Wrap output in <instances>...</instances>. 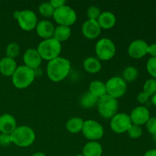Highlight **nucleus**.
<instances>
[{
  "mask_svg": "<svg viewBox=\"0 0 156 156\" xmlns=\"http://www.w3.org/2000/svg\"><path fill=\"white\" fill-rule=\"evenodd\" d=\"M89 91L97 98H100L107 94L106 85L101 81H93L89 85Z\"/></svg>",
  "mask_w": 156,
  "mask_h": 156,
  "instance_id": "nucleus-24",
  "label": "nucleus"
},
{
  "mask_svg": "<svg viewBox=\"0 0 156 156\" xmlns=\"http://www.w3.org/2000/svg\"><path fill=\"white\" fill-rule=\"evenodd\" d=\"M56 23L59 25L70 27L73 25L77 19V15L74 9L68 5H64L59 9H55L53 15Z\"/></svg>",
  "mask_w": 156,
  "mask_h": 156,
  "instance_id": "nucleus-7",
  "label": "nucleus"
},
{
  "mask_svg": "<svg viewBox=\"0 0 156 156\" xmlns=\"http://www.w3.org/2000/svg\"><path fill=\"white\" fill-rule=\"evenodd\" d=\"M35 70L28 68L26 66H20L12 75V83L15 88L24 89L30 86L35 79Z\"/></svg>",
  "mask_w": 156,
  "mask_h": 156,
  "instance_id": "nucleus-4",
  "label": "nucleus"
},
{
  "mask_svg": "<svg viewBox=\"0 0 156 156\" xmlns=\"http://www.w3.org/2000/svg\"><path fill=\"white\" fill-rule=\"evenodd\" d=\"M146 69L152 79H156V57H151L146 63Z\"/></svg>",
  "mask_w": 156,
  "mask_h": 156,
  "instance_id": "nucleus-32",
  "label": "nucleus"
},
{
  "mask_svg": "<svg viewBox=\"0 0 156 156\" xmlns=\"http://www.w3.org/2000/svg\"><path fill=\"white\" fill-rule=\"evenodd\" d=\"M70 69H71L70 61L66 58L59 56L49 61L47 63V76L52 82H61L68 76Z\"/></svg>",
  "mask_w": 156,
  "mask_h": 156,
  "instance_id": "nucleus-1",
  "label": "nucleus"
},
{
  "mask_svg": "<svg viewBox=\"0 0 156 156\" xmlns=\"http://www.w3.org/2000/svg\"><path fill=\"white\" fill-rule=\"evenodd\" d=\"M50 3L55 9H59V8L62 7V6L66 5L65 0H51Z\"/></svg>",
  "mask_w": 156,
  "mask_h": 156,
  "instance_id": "nucleus-36",
  "label": "nucleus"
},
{
  "mask_svg": "<svg viewBox=\"0 0 156 156\" xmlns=\"http://www.w3.org/2000/svg\"><path fill=\"white\" fill-rule=\"evenodd\" d=\"M146 129L149 131V133L152 135L155 136L156 135V117H152L149 118L148 120L147 123H146Z\"/></svg>",
  "mask_w": 156,
  "mask_h": 156,
  "instance_id": "nucleus-33",
  "label": "nucleus"
},
{
  "mask_svg": "<svg viewBox=\"0 0 156 156\" xmlns=\"http://www.w3.org/2000/svg\"><path fill=\"white\" fill-rule=\"evenodd\" d=\"M101 28L99 26L97 21L94 20H87L82 26V32L84 37L89 40L97 38L100 35Z\"/></svg>",
  "mask_w": 156,
  "mask_h": 156,
  "instance_id": "nucleus-15",
  "label": "nucleus"
},
{
  "mask_svg": "<svg viewBox=\"0 0 156 156\" xmlns=\"http://www.w3.org/2000/svg\"><path fill=\"white\" fill-rule=\"evenodd\" d=\"M37 50L42 59H45L49 62L55 58L59 57L62 51V45L60 42L52 37L41 41Z\"/></svg>",
  "mask_w": 156,
  "mask_h": 156,
  "instance_id": "nucleus-3",
  "label": "nucleus"
},
{
  "mask_svg": "<svg viewBox=\"0 0 156 156\" xmlns=\"http://www.w3.org/2000/svg\"><path fill=\"white\" fill-rule=\"evenodd\" d=\"M23 61L24 62V66L31 69H37L40 67L42 62V58L40 56L37 50L35 49L30 48L27 49L24 53L23 56Z\"/></svg>",
  "mask_w": 156,
  "mask_h": 156,
  "instance_id": "nucleus-14",
  "label": "nucleus"
},
{
  "mask_svg": "<svg viewBox=\"0 0 156 156\" xmlns=\"http://www.w3.org/2000/svg\"><path fill=\"white\" fill-rule=\"evenodd\" d=\"M129 117L132 124L142 126L146 124L151 117L150 112L146 107L138 106L131 111Z\"/></svg>",
  "mask_w": 156,
  "mask_h": 156,
  "instance_id": "nucleus-13",
  "label": "nucleus"
},
{
  "mask_svg": "<svg viewBox=\"0 0 156 156\" xmlns=\"http://www.w3.org/2000/svg\"><path fill=\"white\" fill-rule=\"evenodd\" d=\"M147 43L143 40H135L130 43L128 47V54L133 59H140L148 53Z\"/></svg>",
  "mask_w": 156,
  "mask_h": 156,
  "instance_id": "nucleus-12",
  "label": "nucleus"
},
{
  "mask_svg": "<svg viewBox=\"0 0 156 156\" xmlns=\"http://www.w3.org/2000/svg\"><path fill=\"white\" fill-rule=\"evenodd\" d=\"M103 149L101 145L97 141H90L87 143L82 149L84 156H101Z\"/></svg>",
  "mask_w": 156,
  "mask_h": 156,
  "instance_id": "nucleus-20",
  "label": "nucleus"
},
{
  "mask_svg": "<svg viewBox=\"0 0 156 156\" xmlns=\"http://www.w3.org/2000/svg\"><path fill=\"white\" fill-rule=\"evenodd\" d=\"M116 16L114 13L111 12H101L97 20L101 28L103 29H111L116 24Z\"/></svg>",
  "mask_w": 156,
  "mask_h": 156,
  "instance_id": "nucleus-19",
  "label": "nucleus"
},
{
  "mask_svg": "<svg viewBox=\"0 0 156 156\" xmlns=\"http://www.w3.org/2000/svg\"><path fill=\"white\" fill-rule=\"evenodd\" d=\"M38 10H39L40 14L46 18L52 17L55 12V9L51 5L50 2H44L41 4Z\"/></svg>",
  "mask_w": 156,
  "mask_h": 156,
  "instance_id": "nucleus-27",
  "label": "nucleus"
},
{
  "mask_svg": "<svg viewBox=\"0 0 156 156\" xmlns=\"http://www.w3.org/2000/svg\"><path fill=\"white\" fill-rule=\"evenodd\" d=\"M82 133L85 138L91 141L101 139L104 136V128L100 123L94 120H88L84 122Z\"/></svg>",
  "mask_w": 156,
  "mask_h": 156,
  "instance_id": "nucleus-10",
  "label": "nucleus"
},
{
  "mask_svg": "<svg viewBox=\"0 0 156 156\" xmlns=\"http://www.w3.org/2000/svg\"><path fill=\"white\" fill-rule=\"evenodd\" d=\"M148 53L152 57H156V44H152L149 45L148 47Z\"/></svg>",
  "mask_w": 156,
  "mask_h": 156,
  "instance_id": "nucleus-37",
  "label": "nucleus"
},
{
  "mask_svg": "<svg viewBox=\"0 0 156 156\" xmlns=\"http://www.w3.org/2000/svg\"><path fill=\"white\" fill-rule=\"evenodd\" d=\"M72 34V30L70 27L63 25H59L55 27L53 37L59 42L66 41L70 37Z\"/></svg>",
  "mask_w": 156,
  "mask_h": 156,
  "instance_id": "nucleus-22",
  "label": "nucleus"
},
{
  "mask_svg": "<svg viewBox=\"0 0 156 156\" xmlns=\"http://www.w3.org/2000/svg\"><path fill=\"white\" fill-rule=\"evenodd\" d=\"M144 156H156V149H150L144 154Z\"/></svg>",
  "mask_w": 156,
  "mask_h": 156,
  "instance_id": "nucleus-38",
  "label": "nucleus"
},
{
  "mask_svg": "<svg viewBox=\"0 0 156 156\" xmlns=\"http://www.w3.org/2000/svg\"><path fill=\"white\" fill-rule=\"evenodd\" d=\"M149 98L150 97H149L146 93H145L144 91H142V92H140V94H138V96H137V101H138L140 104H145L149 101Z\"/></svg>",
  "mask_w": 156,
  "mask_h": 156,
  "instance_id": "nucleus-35",
  "label": "nucleus"
},
{
  "mask_svg": "<svg viewBox=\"0 0 156 156\" xmlns=\"http://www.w3.org/2000/svg\"><path fill=\"white\" fill-rule=\"evenodd\" d=\"M15 59L5 56L0 60V73L5 76H12L17 69Z\"/></svg>",
  "mask_w": 156,
  "mask_h": 156,
  "instance_id": "nucleus-18",
  "label": "nucleus"
},
{
  "mask_svg": "<svg viewBox=\"0 0 156 156\" xmlns=\"http://www.w3.org/2000/svg\"><path fill=\"white\" fill-rule=\"evenodd\" d=\"M95 53L98 58L101 60H110L115 55L116 46L111 39L101 38L96 44Z\"/></svg>",
  "mask_w": 156,
  "mask_h": 156,
  "instance_id": "nucleus-8",
  "label": "nucleus"
},
{
  "mask_svg": "<svg viewBox=\"0 0 156 156\" xmlns=\"http://www.w3.org/2000/svg\"><path fill=\"white\" fill-rule=\"evenodd\" d=\"M98 98H97L88 91L82 96L80 100V105L82 108L89 109V108H92L93 107L98 105Z\"/></svg>",
  "mask_w": 156,
  "mask_h": 156,
  "instance_id": "nucleus-25",
  "label": "nucleus"
},
{
  "mask_svg": "<svg viewBox=\"0 0 156 156\" xmlns=\"http://www.w3.org/2000/svg\"><path fill=\"white\" fill-rule=\"evenodd\" d=\"M143 91L149 97H152L156 94V79H148L143 85Z\"/></svg>",
  "mask_w": 156,
  "mask_h": 156,
  "instance_id": "nucleus-29",
  "label": "nucleus"
},
{
  "mask_svg": "<svg viewBox=\"0 0 156 156\" xmlns=\"http://www.w3.org/2000/svg\"><path fill=\"white\" fill-rule=\"evenodd\" d=\"M12 143L11 136L9 134H0V145L2 146H8Z\"/></svg>",
  "mask_w": 156,
  "mask_h": 156,
  "instance_id": "nucleus-34",
  "label": "nucleus"
},
{
  "mask_svg": "<svg viewBox=\"0 0 156 156\" xmlns=\"http://www.w3.org/2000/svg\"><path fill=\"white\" fill-rule=\"evenodd\" d=\"M107 94L117 99L123 96L127 89L126 82L119 76H114L108 79L105 84Z\"/></svg>",
  "mask_w": 156,
  "mask_h": 156,
  "instance_id": "nucleus-9",
  "label": "nucleus"
},
{
  "mask_svg": "<svg viewBox=\"0 0 156 156\" xmlns=\"http://www.w3.org/2000/svg\"><path fill=\"white\" fill-rule=\"evenodd\" d=\"M139 76V72L136 67L128 66L124 69L123 72V79L125 82H133L137 79Z\"/></svg>",
  "mask_w": 156,
  "mask_h": 156,
  "instance_id": "nucleus-26",
  "label": "nucleus"
},
{
  "mask_svg": "<svg viewBox=\"0 0 156 156\" xmlns=\"http://www.w3.org/2000/svg\"><path fill=\"white\" fill-rule=\"evenodd\" d=\"M101 12L100 9L98 6L91 5L87 10V16H88V20H94L97 21L98 19L99 16L101 15Z\"/></svg>",
  "mask_w": 156,
  "mask_h": 156,
  "instance_id": "nucleus-31",
  "label": "nucleus"
},
{
  "mask_svg": "<svg viewBox=\"0 0 156 156\" xmlns=\"http://www.w3.org/2000/svg\"><path fill=\"white\" fill-rule=\"evenodd\" d=\"M127 133L129 136L132 139H138L143 134V129L141 126L138 125L132 124L127 130Z\"/></svg>",
  "mask_w": 156,
  "mask_h": 156,
  "instance_id": "nucleus-30",
  "label": "nucleus"
},
{
  "mask_svg": "<svg viewBox=\"0 0 156 156\" xmlns=\"http://www.w3.org/2000/svg\"><path fill=\"white\" fill-rule=\"evenodd\" d=\"M76 156H84V155H82V154H80V155H76Z\"/></svg>",
  "mask_w": 156,
  "mask_h": 156,
  "instance_id": "nucleus-41",
  "label": "nucleus"
},
{
  "mask_svg": "<svg viewBox=\"0 0 156 156\" xmlns=\"http://www.w3.org/2000/svg\"><path fill=\"white\" fill-rule=\"evenodd\" d=\"M32 156H47V155H46L44 153H43V152H35L34 154L32 155Z\"/></svg>",
  "mask_w": 156,
  "mask_h": 156,
  "instance_id": "nucleus-40",
  "label": "nucleus"
},
{
  "mask_svg": "<svg viewBox=\"0 0 156 156\" xmlns=\"http://www.w3.org/2000/svg\"><path fill=\"white\" fill-rule=\"evenodd\" d=\"M13 16L18 21L20 27L26 31H30L36 28L37 24V17L33 11L25 9L22 11H15Z\"/></svg>",
  "mask_w": 156,
  "mask_h": 156,
  "instance_id": "nucleus-6",
  "label": "nucleus"
},
{
  "mask_svg": "<svg viewBox=\"0 0 156 156\" xmlns=\"http://www.w3.org/2000/svg\"><path fill=\"white\" fill-rule=\"evenodd\" d=\"M152 103L154 106L156 107V94H154L153 96H152Z\"/></svg>",
  "mask_w": 156,
  "mask_h": 156,
  "instance_id": "nucleus-39",
  "label": "nucleus"
},
{
  "mask_svg": "<svg viewBox=\"0 0 156 156\" xmlns=\"http://www.w3.org/2000/svg\"><path fill=\"white\" fill-rule=\"evenodd\" d=\"M20 53V46L17 43H11L6 47L5 54L7 57L15 59Z\"/></svg>",
  "mask_w": 156,
  "mask_h": 156,
  "instance_id": "nucleus-28",
  "label": "nucleus"
},
{
  "mask_svg": "<svg viewBox=\"0 0 156 156\" xmlns=\"http://www.w3.org/2000/svg\"><path fill=\"white\" fill-rule=\"evenodd\" d=\"M17 127V122L15 117L9 114L0 116V132L10 135Z\"/></svg>",
  "mask_w": 156,
  "mask_h": 156,
  "instance_id": "nucleus-16",
  "label": "nucleus"
},
{
  "mask_svg": "<svg viewBox=\"0 0 156 156\" xmlns=\"http://www.w3.org/2000/svg\"><path fill=\"white\" fill-rule=\"evenodd\" d=\"M98 109L100 115L105 119H111L118 110L117 99L105 94L100 98L98 102Z\"/></svg>",
  "mask_w": 156,
  "mask_h": 156,
  "instance_id": "nucleus-5",
  "label": "nucleus"
},
{
  "mask_svg": "<svg viewBox=\"0 0 156 156\" xmlns=\"http://www.w3.org/2000/svg\"><path fill=\"white\" fill-rule=\"evenodd\" d=\"M111 128L116 133H124L127 132L129 126L132 125L129 115L125 113H120L116 114L111 118Z\"/></svg>",
  "mask_w": 156,
  "mask_h": 156,
  "instance_id": "nucleus-11",
  "label": "nucleus"
},
{
  "mask_svg": "<svg viewBox=\"0 0 156 156\" xmlns=\"http://www.w3.org/2000/svg\"><path fill=\"white\" fill-rule=\"evenodd\" d=\"M83 68L87 73L91 74H95L101 70V64L100 61L95 57H88L84 60Z\"/></svg>",
  "mask_w": 156,
  "mask_h": 156,
  "instance_id": "nucleus-21",
  "label": "nucleus"
},
{
  "mask_svg": "<svg viewBox=\"0 0 156 156\" xmlns=\"http://www.w3.org/2000/svg\"><path fill=\"white\" fill-rule=\"evenodd\" d=\"M84 122L85 121L80 117H72L66 122V127L67 130L71 133H78L82 130Z\"/></svg>",
  "mask_w": 156,
  "mask_h": 156,
  "instance_id": "nucleus-23",
  "label": "nucleus"
},
{
  "mask_svg": "<svg viewBox=\"0 0 156 156\" xmlns=\"http://www.w3.org/2000/svg\"><path fill=\"white\" fill-rule=\"evenodd\" d=\"M12 143L18 147L26 148L31 146L34 142L36 135L31 127L27 126H17L10 134Z\"/></svg>",
  "mask_w": 156,
  "mask_h": 156,
  "instance_id": "nucleus-2",
  "label": "nucleus"
},
{
  "mask_svg": "<svg viewBox=\"0 0 156 156\" xmlns=\"http://www.w3.org/2000/svg\"><path fill=\"white\" fill-rule=\"evenodd\" d=\"M55 27L53 23L47 20L39 21L36 26V31L41 38L44 40L52 38L54 33Z\"/></svg>",
  "mask_w": 156,
  "mask_h": 156,
  "instance_id": "nucleus-17",
  "label": "nucleus"
}]
</instances>
